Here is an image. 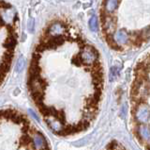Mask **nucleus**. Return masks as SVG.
Returning a JSON list of instances; mask_svg holds the SVG:
<instances>
[{
  "mask_svg": "<svg viewBox=\"0 0 150 150\" xmlns=\"http://www.w3.org/2000/svg\"><path fill=\"white\" fill-rule=\"evenodd\" d=\"M81 60L83 64L91 65L96 62L97 60V52L91 46H87L81 53Z\"/></svg>",
  "mask_w": 150,
  "mask_h": 150,
  "instance_id": "1",
  "label": "nucleus"
},
{
  "mask_svg": "<svg viewBox=\"0 0 150 150\" xmlns=\"http://www.w3.org/2000/svg\"><path fill=\"white\" fill-rule=\"evenodd\" d=\"M63 32H64V27L60 23H54V24L52 25L48 29L49 35H52L53 37L61 36L63 34Z\"/></svg>",
  "mask_w": 150,
  "mask_h": 150,
  "instance_id": "2",
  "label": "nucleus"
},
{
  "mask_svg": "<svg viewBox=\"0 0 150 150\" xmlns=\"http://www.w3.org/2000/svg\"><path fill=\"white\" fill-rule=\"evenodd\" d=\"M115 40L117 44H125L128 41V34L125 30H119L115 35Z\"/></svg>",
  "mask_w": 150,
  "mask_h": 150,
  "instance_id": "3",
  "label": "nucleus"
},
{
  "mask_svg": "<svg viewBox=\"0 0 150 150\" xmlns=\"http://www.w3.org/2000/svg\"><path fill=\"white\" fill-rule=\"evenodd\" d=\"M118 6V0H106L105 11L107 12H112Z\"/></svg>",
  "mask_w": 150,
  "mask_h": 150,
  "instance_id": "4",
  "label": "nucleus"
},
{
  "mask_svg": "<svg viewBox=\"0 0 150 150\" xmlns=\"http://www.w3.org/2000/svg\"><path fill=\"white\" fill-rule=\"evenodd\" d=\"M5 47H6L8 51H12L14 49V47H15L16 45V39L15 37H14L13 35L9 36L8 38L7 39L6 41V44H4Z\"/></svg>",
  "mask_w": 150,
  "mask_h": 150,
  "instance_id": "5",
  "label": "nucleus"
},
{
  "mask_svg": "<svg viewBox=\"0 0 150 150\" xmlns=\"http://www.w3.org/2000/svg\"><path fill=\"white\" fill-rule=\"evenodd\" d=\"M30 143H32V138L29 134H23L20 139V146L22 147H26Z\"/></svg>",
  "mask_w": 150,
  "mask_h": 150,
  "instance_id": "6",
  "label": "nucleus"
},
{
  "mask_svg": "<svg viewBox=\"0 0 150 150\" xmlns=\"http://www.w3.org/2000/svg\"><path fill=\"white\" fill-rule=\"evenodd\" d=\"M25 60L23 59V57H21L20 59L18 60V62L16 63V66H15V71L17 73H20L22 70L23 69V67H25Z\"/></svg>",
  "mask_w": 150,
  "mask_h": 150,
  "instance_id": "7",
  "label": "nucleus"
},
{
  "mask_svg": "<svg viewBox=\"0 0 150 150\" xmlns=\"http://www.w3.org/2000/svg\"><path fill=\"white\" fill-rule=\"evenodd\" d=\"M89 27L92 31H97L98 29V21H97V17L93 16L91 17V19L89 20Z\"/></svg>",
  "mask_w": 150,
  "mask_h": 150,
  "instance_id": "8",
  "label": "nucleus"
},
{
  "mask_svg": "<svg viewBox=\"0 0 150 150\" xmlns=\"http://www.w3.org/2000/svg\"><path fill=\"white\" fill-rule=\"evenodd\" d=\"M34 26H35V21L33 18H30L29 20H28V23H27V27H28V30L29 31H33L34 29Z\"/></svg>",
  "mask_w": 150,
  "mask_h": 150,
  "instance_id": "9",
  "label": "nucleus"
},
{
  "mask_svg": "<svg viewBox=\"0 0 150 150\" xmlns=\"http://www.w3.org/2000/svg\"><path fill=\"white\" fill-rule=\"evenodd\" d=\"M117 146V144L115 141H112V142H111L109 144L107 145V147H106V150H114L115 147Z\"/></svg>",
  "mask_w": 150,
  "mask_h": 150,
  "instance_id": "10",
  "label": "nucleus"
},
{
  "mask_svg": "<svg viewBox=\"0 0 150 150\" xmlns=\"http://www.w3.org/2000/svg\"><path fill=\"white\" fill-rule=\"evenodd\" d=\"M115 75H116V71H115V68L114 67L112 69H111V79H114L115 77Z\"/></svg>",
  "mask_w": 150,
  "mask_h": 150,
  "instance_id": "11",
  "label": "nucleus"
},
{
  "mask_svg": "<svg viewBox=\"0 0 150 150\" xmlns=\"http://www.w3.org/2000/svg\"><path fill=\"white\" fill-rule=\"evenodd\" d=\"M1 3H2V5H1V6H2V8H11V6H9L8 4L4 3V1H2Z\"/></svg>",
  "mask_w": 150,
  "mask_h": 150,
  "instance_id": "12",
  "label": "nucleus"
},
{
  "mask_svg": "<svg viewBox=\"0 0 150 150\" xmlns=\"http://www.w3.org/2000/svg\"><path fill=\"white\" fill-rule=\"evenodd\" d=\"M148 62L150 63V56H149V58H148Z\"/></svg>",
  "mask_w": 150,
  "mask_h": 150,
  "instance_id": "13",
  "label": "nucleus"
}]
</instances>
